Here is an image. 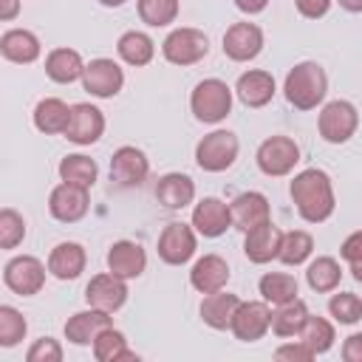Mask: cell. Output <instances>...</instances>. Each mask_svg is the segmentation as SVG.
I'll list each match as a JSON object with an SVG mask.
<instances>
[{
    "label": "cell",
    "instance_id": "1",
    "mask_svg": "<svg viewBox=\"0 0 362 362\" xmlns=\"http://www.w3.org/2000/svg\"><path fill=\"white\" fill-rule=\"evenodd\" d=\"M288 195H291L300 218L308 223H322L334 215L337 198H334V184L325 170L308 167V170L297 173L288 184Z\"/></svg>",
    "mask_w": 362,
    "mask_h": 362
},
{
    "label": "cell",
    "instance_id": "2",
    "mask_svg": "<svg viewBox=\"0 0 362 362\" xmlns=\"http://www.w3.org/2000/svg\"><path fill=\"white\" fill-rule=\"evenodd\" d=\"M283 93H286L288 105H294L297 110H314L328 93V76H325L322 65L320 62H297L286 74Z\"/></svg>",
    "mask_w": 362,
    "mask_h": 362
},
{
    "label": "cell",
    "instance_id": "3",
    "mask_svg": "<svg viewBox=\"0 0 362 362\" xmlns=\"http://www.w3.org/2000/svg\"><path fill=\"white\" fill-rule=\"evenodd\" d=\"M189 110L204 124H218L232 110V88L223 79H201L189 93Z\"/></svg>",
    "mask_w": 362,
    "mask_h": 362
},
{
    "label": "cell",
    "instance_id": "4",
    "mask_svg": "<svg viewBox=\"0 0 362 362\" xmlns=\"http://www.w3.org/2000/svg\"><path fill=\"white\" fill-rule=\"evenodd\" d=\"M238 136L232 130H212L195 144V161L206 173H223L238 158Z\"/></svg>",
    "mask_w": 362,
    "mask_h": 362
},
{
    "label": "cell",
    "instance_id": "5",
    "mask_svg": "<svg viewBox=\"0 0 362 362\" xmlns=\"http://www.w3.org/2000/svg\"><path fill=\"white\" fill-rule=\"evenodd\" d=\"M161 54L173 65H181V68L184 65H195L209 54V40H206L204 31L189 28V25L173 28L161 42Z\"/></svg>",
    "mask_w": 362,
    "mask_h": 362
},
{
    "label": "cell",
    "instance_id": "6",
    "mask_svg": "<svg viewBox=\"0 0 362 362\" xmlns=\"http://www.w3.org/2000/svg\"><path fill=\"white\" fill-rule=\"evenodd\" d=\"M255 161H257L263 175L280 178V175H288L297 167L300 147L291 136H269V139L260 141V147L255 153Z\"/></svg>",
    "mask_w": 362,
    "mask_h": 362
},
{
    "label": "cell",
    "instance_id": "7",
    "mask_svg": "<svg viewBox=\"0 0 362 362\" xmlns=\"http://www.w3.org/2000/svg\"><path fill=\"white\" fill-rule=\"evenodd\" d=\"M359 127V113L351 102L345 99H334L328 105H322L320 119H317V130L328 144H345Z\"/></svg>",
    "mask_w": 362,
    "mask_h": 362
},
{
    "label": "cell",
    "instance_id": "8",
    "mask_svg": "<svg viewBox=\"0 0 362 362\" xmlns=\"http://www.w3.org/2000/svg\"><path fill=\"white\" fill-rule=\"evenodd\" d=\"M3 283H6L14 294H20V297H34V294H40L42 286H45V266H42V260L34 257V255H17V257H11V260L6 263V269H3Z\"/></svg>",
    "mask_w": 362,
    "mask_h": 362
},
{
    "label": "cell",
    "instance_id": "9",
    "mask_svg": "<svg viewBox=\"0 0 362 362\" xmlns=\"http://www.w3.org/2000/svg\"><path fill=\"white\" fill-rule=\"evenodd\" d=\"M272 328V308L266 300H240L229 331L235 334V339L240 342H257L266 337V331Z\"/></svg>",
    "mask_w": 362,
    "mask_h": 362
},
{
    "label": "cell",
    "instance_id": "10",
    "mask_svg": "<svg viewBox=\"0 0 362 362\" xmlns=\"http://www.w3.org/2000/svg\"><path fill=\"white\" fill-rule=\"evenodd\" d=\"M198 249V232L189 223H167L164 232L158 235V257L167 266H184Z\"/></svg>",
    "mask_w": 362,
    "mask_h": 362
},
{
    "label": "cell",
    "instance_id": "11",
    "mask_svg": "<svg viewBox=\"0 0 362 362\" xmlns=\"http://www.w3.org/2000/svg\"><path fill=\"white\" fill-rule=\"evenodd\" d=\"M124 85V71L119 68V62L107 59V57H99V59H90L85 65V74H82V88L96 96V99H110L122 90Z\"/></svg>",
    "mask_w": 362,
    "mask_h": 362
},
{
    "label": "cell",
    "instance_id": "12",
    "mask_svg": "<svg viewBox=\"0 0 362 362\" xmlns=\"http://www.w3.org/2000/svg\"><path fill=\"white\" fill-rule=\"evenodd\" d=\"M105 133V113L90 105V102H76L71 105V122H68V130L62 133L68 141L79 144V147H88V144H96Z\"/></svg>",
    "mask_w": 362,
    "mask_h": 362
},
{
    "label": "cell",
    "instance_id": "13",
    "mask_svg": "<svg viewBox=\"0 0 362 362\" xmlns=\"http://www.w3.org/2000/svg\"><path fill=\"white\" fill-rule=\"evenodd\" d=\"M88 206H90V198H88V189L85 187H76V184H57L48 195V212L51 218H57L59 223H76L88 215Z\"/></svg>",
    "mask_w": 362,
    "mask_h": 362
},
{
    "label": "cell",
    "instance_id": "14",
    "mask_svg": "<svg viewBox=\"0 0 362 362\" xmlns=\"http://www.w3.org/2000/svg\"><path fill=\"white\" fill-rule=\"evenodd\" d=\"M150 173V161L147 156L133 147V144H124L119 147L113 156H110V181L122 189H130V187H139Z\"/></svg>",
    "mask_w": 362,
    "mask_h": 362
},
{
    "label": "cell",
    "instance_id": "15",
    "mask_svg": "<svg viewBox=\"0 0 362 362\" xmlns=\"http://www.w3.org/2000/svg\"><path fill=\"white\" fill-rule=\"evenodd\" d=\"M85 300H88V305L113 314L127 303V280L113 272H102V274L90 277V283L85 288Z\"/></svg>",
    "mask_w": 362,
    "mask_h": 362
},
{
    "label": "cell",
    "instance_id": "16",
    "mask_svg": "<svg viewBox=\"0 0 362 362\" xmlns=\"http://www.w3.org/2000/svg\"><path fill=\"white\" fill-rule=\"evenodd\" d=\"M263 51V31L255 23H232L223 34V54L232 62H249Z\"/></svg>",
    "mask_w": 362,
    "mask_h": 362
},
{
    "label": "cell",
    "instance_id": "17",
    "mask_svg": "<svg viewBox=\"0 0 362 362\" xmlns=\"http://www.w3.org/2000/svg\"><path fill=\"white\" fill-rule=\"evenodd\" d=\"M229 209H232V226H235V229H240L243 235H246L249 229H255V226H260V223L272 221L269 198H266L263 192H255V189L240 192V195L229 204Z\"/></svg>",
    "mask_w": 362,
    "mask_h": 362
},
{
    "label": "cell",
    "instance_id": "18",
    "mask_svg": "<svg viewBox=\"0 0 362 362\" xmlns=\"http://www.w3.org/2000/svg\"><path fill=\"white\" fill-rule=\"evenodd\" d=\"M192 226L204 238H218L232 226V209L221 198H201L192 209Z\"/></svg>",
    "mask_w": 362,
    "mask_h": 362
},
{
    "label": "cell",
    "instance_id": "19",
    "mask_svg": "<svg viewBox=\"0 0 362 362\" xmlns=\"http://www.w3.org/2000/svg\"><path fill=\"white\" fill-rule=\"evenodd\" d=\"M113 325V317L110 311H102V308H85V311H76L74 317H68L65 322V339L74 342V345H93V339Z\"/></svg>",
    "mask_w": 362,
    "mask_h": 362
},
{
    "label": "cell",
    "instance_id": "20",
    "mask_svg": "<svg viewBox=\"0 0 362 362\" xmlns=\"http://www.w3.org/2000/svg\"><path fill=\"white\" fill-rule=\"evenodd\" d=\"M280 246H283V229L274 226L272 221L249 229L243 238V255L252 263H269V260L280 257Z\"/></svg>",
    "mask_w": 362,
    "mask_h": 362
},
{
    "label": "cell",
    "instance_id": "21",
    "mask_svg": "<svg viewBox=\"0 0 362 362\" xmlns=\"http://www.w3.org/2000/svg\"><path fill=\"white\" fill-rule=\"evenodd\" d=\"M144 269H147V252L136 240H116L107 249V272L124 280H133V277H141Z\"/></svg>",
    "mask_w": 362,
    "mask_h": 362
},
{
    "label": "cell",
    "instance_id": "22",
    "mask_svg": "<svg viewBox=\"0 0 362 362\" xmlns=\"http://www.w3.org/2000/svg\"><path fill=\"white\" fill-rule=\"evenodd\" d=\"M189 283L195 291L201 294H212V291H221L226 288L229 283V263L221 257V255H204L192 263L189 269Z\"/></svg>",
    "mask_w": 362,
    "mask_h": 362
},
{
    "label": "cell",
    "instance_id": "23",
    "mask_svg": "<svg viewBox=\"0 0 362 362\" xmlns=\"http://www.w3.org/2000/svg\"><path fill=\"white\" fill-rule=\"evenodd\" d=\"M235 93L246 107H263L274 99V76L269 71H260V68L243 71L238 76Z\"/></svg>",
    "mask_w": 362,
    "mask_h": 362
},
{
    "label": "cell",
    "instance_id": "24",
    "mask_svg": "<svg viewBox=\"0 0 362 362\" xmlns=\"http://www.w3.org/2000/svg\"><path fill=\"white\" fill-rule=\"evenodd\" d=\"M85 263H88V255L79 243L74 240H62L51 249L48 255V272L57 277V280H76L82 272H85Z\"/></svg>",
    "mask_w": 362,
    "mask_h": 362
},
{
    "label": "cell",
    "instance_id": "25",
    "mask_svg": "<svg viewBox=\"0 0 362 362\" xmlns=\"http://www.w3.org/2000/svg\"><path fill=\"white\" fill-rule=\"evenodd\" d=\"M156 198L164 209H184L195 198V181L184 173H167L156 181Z\"/></svg>",
    "mask_w": 362,
    "mask_h": 362
},
{
    "label": "cell",
    "instance_id": "26",
    "mask_svg": "<svg viewBox=\"0 0 362 362\" xmlns=\"http://www.w3.org/2000/svg\"><path fill=\"white\" fill-rule=\"evenodd\" d=\"M42 45H40V37L28 28H8L3 37H0V54L8 59V62H17V65H28L40 57Z\"/></svg>",
    "mask_w": 362,
    "mask_h": 362
},
{
    "label": "cell",
    "instance_id": "27",
    "mask_svg": "<svg viewBox=\"0 0 362 362\" xmlns=\"http://www.w3.org/2000/svg\"><path fill=\"white\" fill-rule=\"evenodd\" d=\"M45 74L57 85H71V82L82 79L85 62H82L79 51H74V48H54L45 57Z\"/></svg>",
    "mask_w": 362,
    "mask_h": 362
},
{
    "label": "cell",
    "instance_id": "28",
    "mask_svg": "<svg viewBox=\"0 0 362 362\" xmlns=\"http://www.w3.org/2000/svg\"><path fill=\"white\" fill-rule=\"evenodd\" d=\"M238 305H240V297H238V294H229V291H223V288H221V291H212V294H206L204 303H201V320H204L209 328L223 331V328L232 325V317H235Z\"/></svg>",
    "mask_w": 362,
    "mask_h": 362
},
{
    "label": "cell",
    "instance_id": "29",
    "mask_svg": "<svg viewBox=\"0 0 362 362\" xmlns=\"http://www.w3.org/2000/svg\"><path fill=\"white\" fill-rule=\"evenodd\" d=\"M31 119H34V127H37L40 133H45V136H57V133H65V130H68L71 107H68L62 99L48 96V99H40V102H37Z\"/></svg>",
    "mask_w": 362,
    "mask_h": 362
},
{
    "label": "cell",
    "instance_id": "30",
    "mask_svg": "<svg viewBox=\"0 0 362 362\" xmlns=\"http://www.w3.org/2000/svg\"><path fill=\"white\" fill-rule=\"evenodd\" d=\"M57 170H59V178H62V181L76 184V187H85V189H90V187L96 184V178H99L96 161H93L90 156H82V153L65 156Z\"/></svg>",
    "mask_w": 362,
    "mask_h": 362
},
{
    "label": "cell",
    "instance_id": "31",
    "mask_svg": "<svg viewBox=\"0 0 362 362\" xmlns=\"http://www.w3.org/2000/svg\"><path fill=\"white\" fill-rule=\"evenodd\" d=\"M305 317H308V305L300 297H294V300H288V303H283V305H277L272 311V331L277 337H283V339L286 337H297L303 322H305Z\"/></svg>",
    "mask_w": 362,
    "mask_h": 362
},
{
    "label": "cell",
    "instance_id": "32",
    "mask_svg": "<svg viewBox=\"0 0 362 362\" xmlns=\"http://www.w3.org/2000/svg\"><path fill=\"white\" fill-rule=\"evenodd\" d=\"M116 51L127 65L141 68L156 57V42L144 31H124L119 37V42H116Z\"/></svg>",
    "mask_w": 362,
    "mask_h": 362
},
{
    "label": "cell",
    "instance_id": "33",
    "mask_svg": "<svg viewBox=\"0 0 362 362\" xmlns=\"http://www.w3.org/2000/svg\"><path fill=\"white\" fill-rule=\"evenodd\" d=\"M257 288H260V297L269 305H283V303H288V300L297 297V280L288 272H266L260 277Z\"/></svg>",
    "mask_w": 362,
    "mask_h": 362
},
{
    "label": "cell",
    "instance_id": "34",
    "mask_svg": "<svg viewBox=\"0 0 362 362\" xmlns=\"http://www.w3.org/2000/svg\"><path fill=\"white\" fill-rule=\"evenodd\" d=\"M305 280H308V286H311L314 291L328 294V291H334V288L339 286V280H342V269H339V263H337L334 257L322 255V257H317V260L308 263V269H305Z\"/></svg>",
    "mask_w": 362,
    "mask_h": 362
},
{
    "label": "cell",
    "instance_id": "35",
    "mask_svg": "<svg viewBox=\"0 0 362 362\" xmlns=\"http://www.w3.org/2000/svg\"><path fill=\"white\" fill-rule=\"evenodd\" d=\"M297 339H303L314 354H325V351H331L337 334H334V325L325 317L308 314L305 322H303V328H300V334H297Z\"/></svg>",
    "mask_w": 362,
    "mask_h": 362
},
{
    "label": "cell",
    "instance_id": "36",
    "mask_svg": "<svg viewBox=\"0 0 362 362\" xmlns=\"http://www.w3.org/2000/svg\"><path fill=\"white\" fill-rule=\"evenodd\" d=\"M93 356L99 362H119V359H136V354L127 348V339L119 328H105L96 339H93Z\"/></svg>",
    "mask_w": 362,
    "mask_h": 362
},
{
    "label": "cell",
    "instance_id": "37",
    "mask_svg": "<svg viewBox=\"0 0 362 362\" xmlns=\"http://www.w3.org/2000/svg\"><path fill=\"white\" fill-rule=\"evenodd\" d=\"M311 252H314V238L305 229H291V232H283V246L277 260L286 266H300L311 257Z\"/></svg>",
    "mask_w": 362,
    "mask_h": 362
},
{
    "label": "cell",
    "instance_id": "38",
    "mask_svg": "<svg viewBox=\"0 0 362 362\" xmlns=\"http://www.w3.org/2000/svg\"><path fill=\"white\" fill-rule=\"evenodd\" d=\"M136 8L150 28H164L178 17V0H136Z\"/></svg>",
    "mask_w": 362,
    "mask_h": 362
},
{
    "label": "cell",
    "instance_id": "39",
    "mask_svg": "<svg viewBox=\"0 0 362 362\" xmlns=\"http://www.w3.org/2000/svg\"><path fill=\"white\" fill-rule=\"evenodd\" d=\"M28 331L25 317L14 308V305H0V345L3 348H14Z\"/></svg>",
    "mask_w": 362,
    "mask_h": 362
},
{
    "label": "cell",
    "instance_id": "40",
    "mask_svg": "<svg viewBox=\"0 0 362 362\" xmlns=\"http://www.w3.org/2000/svg\"><path fill=\"white\" fill-rule=\"evenodd\" d=\"M328 314L342 325H354L362 320V297L354 291H339L328 300Z\"/></svg>",
    "mask_w": 362,
    "mask_h": 362
},
{
    "label": "cell",
    "instance_id": "41",
    "mask_svg": "<svg viewBox=\"0 0 362 362\" xmlns=\"http://www.w3.org/2000/svg\"><path fill=\"white\" fill-rule=\"evenodd\" d=\"M25 240V221L17 209L3 206L0 209V246L3 249H17Z\"/></svg>",
    "mask_w": 362,
    "mask_h": 362
},
{
    "label": "cell",
    "instance_id": "42",
    "mask_svg": "<svg viewBox=\"0 0 362 362\" xmlns=\"http://www.w3.org/2000/svg\"><path fill=\"white\" fill-rule=\"evenodd\" d=\"M28 362H62V345L54 337H42L34 339V345L25 351Z\"/></svg>",
    "mask_w": 362,
    "mask_h": 362
},
{
    "label": "cell",
    "instance_id": "43",
    "mask_svg": "<svg viewBox=\"0 0 362 362\" xmlns=\"http://www.w3.org/2000/svg\"><path fill=\"white\" fill-rule=\"evenodd\" d=\"M317 354L303 342V339H294V342H286L274 351V359H288V362H308L314 359Z\"/></svg>",
    "mask_w": 362,
    "mask_h": 362
},
{
    "label": "cell",
    "instance_id": "44",
    "mask_svg": "<svg viewBox=\"0 0 362 362\" xmlns=\"http://www.w3.org/2000/svg\"><path fill=\"white\" fill-rule=\"evenodd\" d=\"M297 11L308 20H317V17H325L328 8H331V0H294Z\"/></svg>",
    "mask_w": 362,
    "mask_h": 362
},
{
    "label": "cell",
    "instance_id": "45",
    "mask_svg": "<svg viewBox=\"0 0 362 362\" xmlns=\"http://www.w3.org/2000/svg\"><path fill=\"white\" fill-rule=\"evenodd\" d=\"M339 255H342L345 263H354L356 257H362V229H359V232H351V235L342 240Z\"/></svg>",
    "mask_w": 362,
    "mask_h": 362
},
{
    "label": "cell",
    "instance_id": "46",
    "mask_svg": "<svg viewBox=\"0 0 362 362\" xmlns=\"http://www.w3.org/2000/svg\"><path fill=\"white\" fill-rule=\"evenodd\" d=\"M342 359L345 362H362V334H351L342 342Z\"/></svg>",
    "mask_w": 362,
    "mask_h": 362
},
{
    "label": "cell",
    "instance_id": "47",
    "mask_svg": "<svg viewBox=\"0 0 362 362\" xmlns=\"http://www.w3.org/2000/svg\"><path fill=\"white\" fill-rule=\"evenodd\" d=\"M235 6H238L243 14H260V11L269 6V0H235Z\"/></svg>",
    "mask_w": 362,
    "mask_h": 362
},
{
    "label": "cell",
    "instance_id": "48",
    "mask_svg": "<svg viewBox=\"0 0 362 362\" xmlns=\"http://www.w3.org/2000/svg\"><path fill=\"white\" fill-rule=\"evenodd\" d=\"M20 14V0H0V20H14Z\"/></svg>",
    "mask_w": 362,
    "mask_h": 362
},
{
    "label": "cell",
    "instance_id": "49",
    "mask_svg": "<svg viewBox=\"0 0 362 362\" xmlns=\"http://www.w3.org/2000/svg\"><path fill=\"white\" fill-rule=\"evenodd\" d=\"M337 3H339L345 11H354V14L362 11V0H337Z\"/></svg>",
    "mask_w": 362,
    "mask_h": 362
},
{
    "label": "cell",
    "instance_id": "50",
    "mask_svg": "<svg viewBox=\"0 0 362 362\" xmlns=\"http://www.w3.org/2000/svg\"><path fill=\"white\" fill-rule=\"evenodd\" d=\"M351 266V274H354V280L356 283H362V257H356L354 263H348Z\"/></svg>",
    "mask_w": 362,
    "mask_h": 362
},
{
    "label": "cell",
    "instance_id": "51",
    "mask_svg": "<svg viewBox=\"0 0 362 362\" xmlns=\"http://www.w3.org/2000/svg\"><path fill=\"white\" fill-rule=\"evenodd\" d=\"M102 6H107V8H119V6H124L127 0H99Z\"/></svg>",
    "mask_w": 362,
    "mask_h": 362
}]
</instances>
